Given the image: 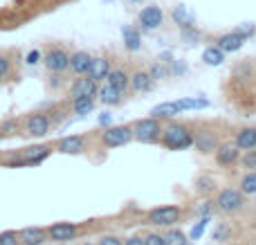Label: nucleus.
Instances as JSON below:
<instances>
[{
  "label": "nucleus",
  "mask_w": 256,
  "mask_h": 245,
  "mask_svg": "<svg viewBox=\"0 0 256 245\" xmlns=\"http://www.w3.org/2000/svg\"><path fill=\"white\" fill-rule=\"evenodd\" d=\"M236 245H248V243H236Z\"/></svg>",
  "instance_id": "49"
},
{
  "label": "nucleus",
  "mask_w": 256,
  "mask_h": 245,
  "mask_svg": "<svg viewBox=\"0 0 256 245\" xmlns=\"http://www.w3.org/2000/svg\"><path fill=\"white\" fill-rule=\"evenodd\" d=\"M171 18H173V20H176L180 27L194 25V16H191V12H186V7H184V4H180V7H176V9H173Z\"/></svg>",
  "instance_id": "29"
},
{
  "label": "nucleus",
  "mask_w": 256,
  "mask_h": 245,
  "mask_svg": "<svg viewBox=\"0 0 256 245\" xmlns=\"http://www.w3.org/2000/svg\"><path fill=\"white\" fill-rule=\"evenodd\" d=\"M122 90H117L115 86H110L106 81V84H102L97 88V97H99V102L102 104H106V106H117V104L122 102Z\"/></svg>",
  "instance_id": "20"
},
{
  "label": "nucleus",
  "mask_w": 256,
  "mask_h": 245,
  "mask_svg": "<svg viewBox=\"0 0 256 245\" xmlns=\"http://www.w3.org/2000/svg\"><path fill=\"white\" fill-rule=\"evenodd\" d=\"M25 133L32 135V138H45L50 133V117L43 115V112L30 115L25 122Z\"/></svg>",
  "instance_id": "10"
},
{
  "label": "nucleus",
  "mask_w": 256,
  "mask_h": 245,
  "mask_svg": "<svg viewBox=\"0 0 256 245\" xmlns=\"http://www.w3.org/2000/svg\"><path fill=\"white\" fill-rule=\"evenodd\" d=\"M182 108L178 102H166V104H160V106H155L153 110H150V115L158 117V120H173L176 115H180Z\"/></svg>",
  "instance_id": "23"
},
{
  "label": "nucleus",
  "mask_w": 256,
  "mask_h": 245,
  "mask_svg": "<svg viewBox=\"0 0 256 245\" xmlns=\"http://www.w3.org/2000/svg\"><path fill=\"white\" fill-rule=\"evenodd\" d=\"M130 2H142V0H130Z\"/></svg>",
  "instance_id": "47"
},
{
  "label": "nucleus",
  "mask_w": 256,
  "mask_h": 245,
  "mask_svg": "<svg viewBox=\"0 0 256 245\" xmlns=\"http://www.w3.org/2000/svg\"><path fill=\"white\" fill-rule=\"evenodd\" d=\"M168 72H173V74H182V72H184V63H176L173 70H168Z\"/></svg>",
  "instance_id": "45"
},
{
  "label": "nucleus",
  "mask_w": 256,
  "mask_h": 245,
  "mask_svg": "<svg viewBox=\"0 0 256 245\" xmlns=\"http://www.w3.org/2000/svg\"><path fill=\"white\" fill-rule=\"evenodd\" d=\"M214 241H218V243L230 241V225H227V223L218 225V228L214 230Z\"/></svg>",
  "instance_id": "32"
},
{
  "label": "nucleus",
  "mask_w": 256,
  "mask_h": 245,
  "mask_svg": "<svg viewBox=\"0 0 256 245\" xmlns=\"http://www.w3.org/2000/svg\"><path fill=\"white\" fill-rule=\"evenodd\" d=\"M160 144L168 151H184V148L194 146V128L180 124V122H168L166 126H162Z\"/></svg>",
  "instance_id": "1"
},
{
  "label": "nucleus",
  "mask_w": 256,
  "mask_h": 245,
  "mask_svg": "<svg viewBox=\"0 0 256 245\" xmlns=\"http://www.w3.org/2000/svg\"><path fill=\"white\" fill-rule=\"evenodd\" d=\"M137 20H140L142 30L153 32V30H158V27L164 22V14H162V9H160L158 4H148V7H144L140 12Z\"/></svg>",
  "instance_id": "7"
},
{
  "label": "nucleus",
  "mask_w": 256,
  "mask_h": 245,
  "mask_svg": "<svg viewBox=\"0 0 256 245\" xmlns=\"http://www.w3.org/2000/svg\"><path fill=\"white\" fill-rule=\"evenodd\" d=\"M166 245H189V238L182 230H176V228H166V232L162 234Z\"/></svg>",
  "instance_id": "28"
},
{
  "label": "nucleus",
  "mask_w": 256,
  "mask_h": 245,
  "mask_svg": "<svg viewBox=\"0 0 256 245\" xmlns=\"http://www.w3.org/2000/svg\"><path fill=\"white\" fill-rule=\"evenodd\" d=\"M122 36H124V48L128 50V52H137V50L142 48L140 30H135V27H130V25H124L122 27Z\"/></svg>",
  "instance_id": "22"
},
{
  "label": "nucleus",
  "mask_w": 256,
  "mask_h": 245,
  "mask_svg": "<svg viewBox=\"0 0 256 245\" xmlns=\"http://www.w3.org/2000/svg\"><path fill=\"white\" fill-rule=\"evenodd\" d=\"M84 245H97V243H84Z\"/></svg>",
  "instance_id": "48"
},
{
  "label": "nucleus",
  "mask_w": 256,
  "mask_h": 245,
  "mask_svg": "<svg viewBox=\"0 0 256 245\" xmlns=\"http://www.w3.org/2000/svg\"><path fill=\"white\" fill-rule=\"evenodd\" d=\"M0 162H2V160H0Z\"/></svg>",
  "instance_id": "50"
},
{
  "label": "nucleus",
  "mask_w": 256,
  "mask_h": 245,
  "mask_svg": "<svg viewBox=\"0 0 256 245\" xmlns=\"http://www.w3.org/2000/svg\"><path fill=\"white\" fill-rule=\"evenodd\" d=\"M180 218H182V207L178 205H162L146 214V220L150 225H155V228H173Z\"/></svg>",
  "instance_id": "4"
},
{
  "label": "nucleus",
  "mask_w": 256,
  "mask_h": 245,
  "mask_svg": "<svg viewBox=\"0 0 256 245\" xmlns=\"http://www.w3.org/2000/svg\"><path fill=\"white\" fill-rule=\"evenodd\" d=\"M236 146L240 151H248V148H256V126H243V128L236 130L234 138Z\"/></svg>",
  "instance_id": "18"
},
{
  "label": "nucleus",
  "mask_w": 256,
  "mask_h": 245,
  "mask_svg": "<svg viewBox=\"0 0 256 245\" xmlns=\"http://www.w3.org/2000/svg\"><path fill=\"white\" fill-rule=\"evenodd\" d=\"M132 128V140L142 144H160V135H162V124H160L158 117H144V120H137Z\"/></svg>",
  "instance_id": "2"
},
{
  "label": "nucleus",
  "mask_w": 256,
  "mask_h": 245,
  "mask_svg": "<svg viewBox=\"0 0 256 245\" xmlns=\"http://www.w3.org/2000/svg\"><path fill=\"white\" fill-rule=\"evenodd\" d=\"M148 74L153 76V81H155V79H162V76H166V74H168V68H164V66H162V61H158L153 68H150Z\"/></svg>",
  "instance_id": "36"
},
{
  "label": "nucleus",
  "mask_w": 256,
  "mask_h": 245,
  "mask_svg": "<svg viewBox=\"0 0 256 245\" xmlns=\"http://www.w3.org/2000/svg\"><path fill=\"white\" fill-rule=\"evenodd\" d=\"M7 74H9V58L0 54V79H2V76H7Z\"/></svg>",
  "instance_id": "43"
},
{
  "label": "nucleus",
  "mask_w": 256,
  "mask_h": 245,
  "mask_svg": "<svg viewBox=\"0 0 256 245\" xmlns=\"http://www.w3.org/2000/svg\"><path fill=\"white\" fill-rule=\"evenodd\" d=\"M182 110H200V108H207L209 102L207 99H196V97H184V99H178Z\"/></svg>",
  "instance_id": "30"
},
{
  "label": "nucleus",
  "mask_w": 256,
  "mask_h": 245,
  "mask_svg": "<svg viewBox=\"0 0 256 245\" xmlns=\"http://www.w3.org/2000/svg\"><path fill=\"white\" fill-rule=\"evenodd\" d=\"M79 234V228L74 223H54L52 228L48 230V236L56 243H68Z\"/></svg>",
  "instance_id": "12"
},
{
  "label": "nucleus",
  "mask_w": 256,
  "mask_h": 245,
  "mask_svg": "<svg viewBox=\"0 0 256 245\" xmlns=\"http://www.w3.org/2000/svg\"><path fill=\"white\" fill-rule=\"evenodd\" d=\"M202 61L207 63V66H222V61H225V52H222L218 45H212V48H204L202 52Z\"/></svg>",
  "instance_id": "26"
},
{
  "label": "nucleus",
  "mask_w": 256,
  "mask_h": 245,
  "mask_svg": "<svg viewBox=\"0 0 256 245\" xmlns=\"http://www.w3.org/2000/svg\"><path fill=\"white\" fill-rule=\"evenodd\" d=\"M50 151L52 148L50 146H32V148H25V151H20V156L18 158H12V160L7 162V166H30V164H40V162L45 160V158L50 156Z\"/></svg>",
  "instance_id": "6"
},
{
  "label": "nucleus",
  "mask_w": 256,
  "mask_h": 245,
  "mask_svg": "<svg viewBox=\"0 0 256 245\" xmlns=\"http://www.w3.org/2000/svg\"><path fill=\"white\" fill-rule=\"evenodd\" d=\"M18 238H20V245H43L48 241V232L40 228H25L18 232Z\"/></svg>",
  "instance_id": "19"
},
{
  "label": "nucleus",
  "mask_w": 256,
  "mask_h": 245,
  "mask_svg": "<svg viewBox=\"0 0 256 245\" xmlns=\"http://www.w3.org/2000/svg\"><path fill=\"white\" fill-rule=\"evenodd\" d=\"M0 245H20V238L16 232H2L0 234Z\"/></svg>",
  "instance_id": "35"
},
{
  "label": "nucleus",
  "mask_w": 256,
  "mask_h": 245,
  "mask_svg": "<svg viewBox=\"0 0 256 245\" xmlns=\"http://www.w3.org/2000/svg\"><path fill=\"white\" fill-rule=\"evenodd\" d=\"M90 61H92V56H90L88 52H84V50H79V52L70 54V70L74 72L76 76H79V74H88Z\"/></svg>",
  "instance_id": "21"
},
{
  "label": "nucleus",
  "mask_w": 256,
  "mask_h": 245,
  "mask_svg": "<svg viewBox=\"0 0 256 245\" xmlns=\"http://www.w3.org/2000/svg\"><path fill=\"white\" fill-rule=\"evenodd\" d=\"M0 130H2V135H14L18 130V124H16V122H4Z\"/></svg>",
  "instance_id": "40"
},
{
  "label": "nucleus",
  "mask_w": 256,
  "mask_h": 245,
  "mask_svg": "<svg viewBox=\"0 0 256 245\" xmlns=\"http://www.w3.org/2000/svg\"><path fill=\"white\" fill-rule=\"evenodd\" d=\"M218 138L216 133H212V130H194V146L198 148L200 153H214L218 148Z\"/></svg>",
  "instance_id": "13"
},
{
  "label": "nucleus",
  "mask_w": 256,
  "mask_h": 245,
  "mask_svg": "<svg viewBox=\"0 0 256 245\" xmlns=\"http://www.w3.org/2000/svg\"><path fill=\"white\" fill-rule=\"evenodd\" d=\"M56 151L66 153V156H79V153L86 151V140L81 135H68V138L58 140Z\"/></svg>",
  "instance_id": "14"
},
{
  "label": "nucleus",
  "mask_w": 256,
  "mask_h": 245,
  "mask_svg": "<svg viewBox=\"0 0 256 245\" xmlns=\"http://www.w3.org/2000/svg\"><path fill=\"white\" fill-rule=\"evenodd\" d=\"M130 90L132 92H150L153 90V76L146 70H135L130 74Z\"/></svg>",
  "instance_id": "17"
},
{
  "label": "nucleus",
  "mask_w": 256,
  "mask_h": 245,
  "mask_svg": "<svg viewBox=\"0 0 256 245\" xmlns=\"http://www.w3.org/2000/svg\"><path fill=\"white\" fill-rule=\"evenodd\" d=\"M214 153H216V164L218 166H234L240 158V148L236 146V142L218 144V148Z\"/></svg>",
  "instance_id": "8"
},
{
  "label": "nucleus",
  "mask_w": 256,
  "mask_h": 245,
  "mask_svg": "<svg viewBox=\"0 0 256 245\" xmlns=\"http://www.w3.org/2000/svg\"><path fill=\"white\" fill-rule=\"evenodd\" d=\"M142 238H144V245H166L162 234H155V232L146 234V236H142Z\"/></svg>",
  "instance_id": "37"
},
{
  "label": "nucleus",
  "mask_w": 256,
  "mask_h": 245,
  "mask_svg": "<svg viewBox=\"0 0 256 245\" xmlns=\"http://www.w3.org/2000/svg\"><path fill=\"white\" fill-rule=\"evenodd\" d=\"M97 245H124V241L117 236H104V238H99Z\"/></svg>",
  "instance_id": "42"
},
{
  "label": "nucleus",
  "mask_w": 256,
  "mask_h": 245,
  "mask_svg": "<svg viewBox=\"0 0 256 245\" xmlns=\"http://www.w3.org/2000/svg\"><path fill=\"white\" fill-rule=\"evenodd\" d=\"M110 70H112L110 61H108L106 56H92V61H90V68H88V76L99 84V81H106L108 79Z\"/></svg>",
  "instance_id": "15"
},
{
  "label": "nucleus",
  "mask_w": 256,
  "mask_h": 245,
  "mask_svg": "<svg viewBox=\"0 0 256 245\" xmlns=\"http://www.w3.org/2000/svg\"><path fill=\"white\" fill-rule=\"evenodd\" d=\"M245 40H248V38H245V36H240L238 32L234 30V32H230V34L218 36V38H216V45L227 54V52H238V50L245 45Z\"/></svg>",
  "instance_id": "16"
},
{
  "label": "nucleus",
  "mask_w": 256,
  "mask_h": 245,
  "mask_svg": "<svg viewBox=\"0 0 256 245\" xmlns=\"http://www.w3.org/2000/svg\"><path fill=\"white\" fill-rule=\"evenodd\" d=\"M182 38H184L186 43H191V45H194L196 40L200 38V34H198V30H196L194 25H186V27H182Z\"/></svg>",
  "instance_id": "33"
},
{
  "label": "nucleus",
  "mask_w": 256,
  "mask_h": 245,
  "mask_svg": "<svg viewBox=\"0 0 256 245\" xmlns=\"http://www.w3.org/2000/svg\"><path fill=\"white\" fill-rule=\"evenodd\" d=\"M214 207H216L220 214H236L245 207V196L238 192V189H220L216 194V200H214Z\"/></svg>",
  "instance_id": "3"
},
{
  "label": "nucleus",
  "mask_w": 256,
  "mask_h": 245,
  "mask_svg": "<svg viewBox=\"0 0 256 245\" xmlns=\"http://www.w3.org/2000/svg\"><path fill=\"white\" fill-rule=\"evenodd\" d=\"M72 110H74V115H79V117L92 112L94 110V97H74L72 99Z\"/></svg>",
  "instance_id": "25"
},
{
  "label": "nucleus",
  "mask_w": 256,
  "mask_h": 245,
  "mask_svg": "<svg viewBox=\"0 0 256 245\" xmlns=\"http://www.w3.org/2000/svg\"><path fill=\"white\" fill-rule=\"evenodd\" d=\"M236 32H238L240 36H245V38H250V36H254V25H250V22H245V25L236 27Z\"/></svg>",
  "instance_id": "38"
},
{
  "label": "nucleus",
  "mask_w": 256,
  "mask_h": 245,
  "mask_svg": "<svg viewBox=\"0 0 256 245\" xmlns=\"http://www.w3.org/2000/svg\"><path fill=\"white\" fill-rule=\"evenodd\" d=\"M108 84L115 86L117 90H122V92H126L128 88H130V74H128L126 70H122V68H117V70H110V74H108Z\"/></svg>",
  "instance_id": "24"
},
{
  "label": "nucleus",
  "mask_w": 256,
  "mask_h": 245,
  "mask_svg": "<svg viewBox=\"0 0 256 245\" xmlns=\"http://www.w3.org/2000/svg\"><path fill=\"white\" fill-rule=\"evenodd\" d=\"M97 81L90 79L88 74H79V79H74V84L70 86V94L74 97H94L97 94Z\"/></svg>",
  "instance_id": "11"
},
{
  "label": "nucleus",
  "mask_w": 256,
  "mask_h": 245,
  "mask_svg": "<svg viewBox=\"0 0 256 245\" xmlns=\"http://www.w3.org/2000/svg\"><path fill=\"white\" fill-rule=\"evenodd\" d=\"M238 192L243 194V196H254L256 194V171H248V174L240 178Z\"/></svg>",
  "instance_id": "27"
},
{
  "label": "nucleus",
  "mask_w": 256,
  "mask_h": 245,
  "mask_svg": "<svg viewBox=\"0 0 256 245\" xmlns=\"http://www.w3.org/2000/svg\"><path fill=\"white\" fill-rule=\"evenodd\" d=\"M43 61H45V68H48L50 72H63L70 68V54L61 48H52L43 56Z\"/></svg>",
  "instance_id": "9"
},
{
  "label": "nucleus",
  "mask_w": 256,
  "mask_h": 245,
  "mask_svg": "<svg viewBox=\"0 0 256 245\" xmlns=\"http://www.w3.org/2000/svg\"><path fill=\"white\" fill-rule=\"evenodd\" d=\"M102 142L108 148L126 146L128 142H132V128L130 126H108L102 133Z\"/></svg>",
  "instance_id": "5"
},
{
  "label": "nucleus",
  "mask_w": 256,
  "mask_h": 245,
  "mask_svg": "<svg viewBox=\"0 0 256 245\" xmlns=\"http://www.w3.org/2000/svg\"><path fill=\"white\" fill-rule=\"evenodd\" d=\"M238 160H240V164H243V169L256 171V151H254V148H248V151H245Z\"/></svg>",
  "instance_id": "31"
},
{
  "label": "nucleus",
  "mask_w": 256,
  "mask_h": 245,
  "mask_svg": "<svg viewBox=\"0 0 256 245\" xmlns=\"http://www.w3.org/2000/svg\"><path fill=\"white\" fill-rule=\"evenodd\" d=\"M212 212H214V202H212V200L202 202V205L198 207V214H200V216H212Z\"/></svg>",
  "instance_id": "41"
},
{
  "label": "nucleus",
  "mask_w": 256,
  "mask_h": 245,
  "mask_svg": "<svg viewBox=\"0 0 256 245\" xmlns=\"http://www.w3.org/2000/svg\"><path fill=\"white\" fill-rule=\"evenodd\" d=\"M38 61H40V52H38V50H32V52L25 56V63H27V66H36Z\"/></svg>",
  "instance_id": "39"
},
{
  "label": "nucleus",
  "mask_w": 256,
  "mask_h": 245,
  "mask_svg": "<svg viewBox=\"0 0 256 245\" xmlns=\"http://www.w3.org/2000/svg\"><path fill=\"white\" fill-rule=\"evenodd\" d=\"M209 220H212V216H202V218L198 220V225L191 230V238H200V236H202V232H204V228H207Z\"/></svg>",
  "instance_id": "34"
},
{
  "label": "nucleus",
  "mask_w": 256,
  "mask_h": 245,
  "mask_svg": "<svg viewBox=\"0 0 256 245\" xmlns=\"http://www.w3.org/2000/svg\"><path fill=\"white\" fill-rule=\"evenodd\" d=\"M99 124H102V126H108V124H110V115H108V112H104V115L99 117Z\"/></svg>",
  "instance_id": "46"
},
{
  "label": "nucleus",
  "mask_w": 256,
  "mask_h": 245,
  "mask_svg": "<svg viewBox=\"0 0 256 245\" xmlns=\"http://www.w3.org/2000/svg\"><path fill=\"white\" fill-rule=\"evenodd\" d=\"M124 245H144V238L142 236H130V238H126Z\"/></svg>",
  "instance_id": "44"
}]
</instances>
